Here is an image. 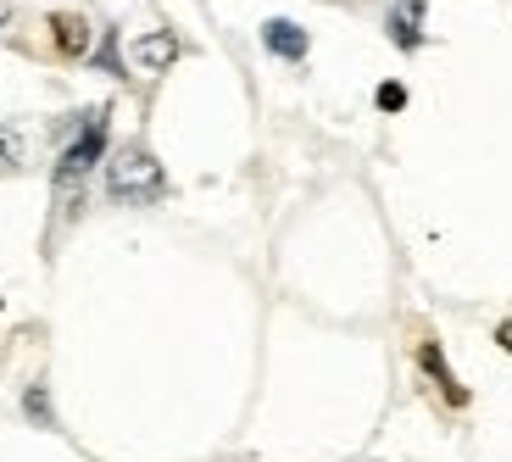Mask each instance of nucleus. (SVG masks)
I'll return each instance as SVG.
<instances>
[{"label": "nucleus", "mask_w": 512, "mask_h": 462, "mask_svg": "<svg viewBox=\"0 0 512 462\" xmlns=\"http://www.w3.org/2000/svg\"><path fill=\"white\" fill-rule=\"evenodd\" d=\"M95 67H106V73H123V62H117V34L106 28V39L95 45Z\"/></svg>", "instance_id": "nucleus-11"}, {"label": "nucleus", "mask_w": 512, "mask_h": 462, "mask_svg": "<svg viewBox=\"0 0 512 462\" xmlns=\"http://www.w3.org/2000/svg\"><path fill=\"white\" fill-rule=\"evenodd\" d=\"M373 101H379V112H401V106H407V84H396V78H390V84H379V95H373Z\"/></svg>", "instance_id": "nucleus-10"}, {"label": "nucleus", "mask_w": 512, "mask_h": 462, "mask_svg": "<svg viewBox=\"0 0 512 462\" xmlns=\"http://www.w3.org/2000/svg\"><path fill=\"white\" fill-rule=\"evenodd\" d=\"M162 190H167L162 162H156V156L145 151L140 140L106 156V195H112V201H123V206H151Z\"/></svg>", "instance_id": "nucleus-1"}, {"label": "nucleus", "mask_w": 512, "mask_h": 462, "mask_svg": "<svg viewBox=\"0 0 512 462\" xmlns=\"http://www.w3.org/2000/svg\"><path fill=\"white\" fill-rule=\"evenodd\" d=\"M0 167H23V134L0 129Z\"/></svg>", "instance_id": "nucleus-9"}, {"label": "nucleus", "mask_w": 512, "mask_h": 462, "mask_svg": "<svg viewBox=\"0 0 512 462\" xmlns=\"http://www.w3.org/2000/svg\"><path fill=\"white\" fill-rule=\"evenodd\" d=\"M106 129H112V112H106V106H95V112L78 117L73 145H67L62 162H56V195H62V201H73V190L90 179V167L106 156Z\"/></svg>", "instance_id": "nucleus-2"}, {"label": "nucleus", "mask_w": 512, "mask_h": 462, "mask_svg": "<svg viewBox=\"0 0 512 462\" xmlns=\"http://www.w3.org/2000/svg\"><path fill=\"white\" fill-rule=\"evenodd\" d=\"M23 412L34 418L39 429H56V418H51V401H45V385H28V390H23Z\"/></svg>", "instance_id": "nucleus-8"}, {"label": "nucleus", "mask_w": 512, "mask_h": 462, "mask_svg": "<svg viewBox=\"0 0 512 462\" xmlns=\"http://www.w3.org/2000/svg\"><path fill=\"white\" fill-rule=\"evenodd\" d=\"M496 346L512 357V318H501V323H496Z\"/></svg>", "instance_id": "nucleus-12"}, {"label": "nucleus", "mask_w": 512, "mask_h": 462, "mask_svg": "<svg viewBox=\"0 0 512 462\" xmlns=\"http://www.w3.org/2000/svg\"><path fill=\"white\" fill-rule=\"evenodd\" d=\"M418 368L435 379V390L451 401V407H468V390H462V385H457V373L446 368V357H440V340H435V334H423V340H418Z\"/></svg>", "instance_id": "nucleus-4"}, {"label": "nucleus", "mask_w": 512, "mask_h": 462, "mask_svg": "<svg viewBox=\"0 0 512 462\" xmlns=\"http://www.w3.org/2000/svg\"><path fill=\"white\" fill-rule=\"evenodd\" d=\"M45 28H51L56 56H67V62H78V56H90V23H84L78 12H56Z\"/></svg>", "instance_id": "nucleus-5"}, {"label": "nucleus", "mask_w": 512, "mask_h": 462, "mask_svg": "<svg viewBox=\"0 0 512 462\" xmlns=\"http://www.w3.org/2000/svg\"><path fill=\"white\" fill-rule=\"evenodd\" d=\"M390 39H396L401 51H418L423 45V0H401L396 12H390Z\"/></svg>", "instance_id": "nucleus-7"}, {"label": "nucleus", "mask_w": 512, "mask_h": 462, "mask_svg": "<svg viewBox=\"0 0 512 462\" xmlns=\"http://www.w3.org/2000/svg\"><path fill=\"white\" fill-rule=\"evenodd\" d=\"M262 45H268L273 56H284V62H301V56L312 51V39L301 23H290V17H273L268 28H262Z\"/></svg>", "instance_id": "nucleus-6"}, {"label": "nucleus", "mask_w": 512, "mask_h": 462, "mask_svg": "<svg viewBox=\"0 0 512 462\" xmlns=\"http://www.w3.org/2000/svg\"><path fill=\"white\" fill-rule=\"evenodd\" d=\"M179 34H173V28H151V34H140L134 39V45H128V56H134V67H140V73H167V67L179 62Z\"/></svg>", "instance_id": "nucleus-3"}, {"label": "nucleus", "mask_w": 512, "mask_h": 462, "mask_svg": "<svg viewBox=\"0 0 512 462\" xmlns=\"http://www.w3.org/2000/svg\"><path fill=\"white\" fill-rule=\"evenodd\" d=\"M6 17H12V6H6V0H0V28H6Z\"/></svg>", "instance_id": "nucleus-13"}]
</instances>
